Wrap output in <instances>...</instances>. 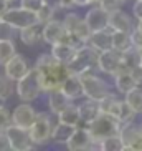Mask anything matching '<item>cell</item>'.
I'll return each instance as SVG.
<instances>
[{
    "label": "cell",
    "instance_id": "obj_32",
    "mask_svg": "<svg viewBox=\"0 0 142 151\" xmlns=\"http://www.w3.org/2000/svg\"><path fill=\"white\" fill-rule=\"evenodd\" d=\"M13 83H15V81L10 80L5 73H0V98L9 100V98L12 96V93L15 91Z\"/></svg>",
    "mask_w": 142,
    "mask_h": 151
},
{
    "label": "cell",
    "instance_id": "obj_46",
    "mask_svg": "<svg viewBox=\"0 0 142 151\" xmlns=\"http://www.w3.org/2000/svg\"><path fill=\"white\" fill-rule=\"evenodd\" d=\"M9 2H10V4H12V2H15V0H9Z\"/></svg>",
    "mask_w": 142,
    "mask_h": 151
},
{
    "label": "cell",
    "instance_id": "obj_18",
    "mask_svg": "<svg viewBox=\"0 0 142 151\" xmlns=\"http://www.w3.org/2000/svg\"><path fill=\"white\" fill-rule=\"evenodd\" d=\"M60 90H61L63 93L70 98L71 101H73V100H78V98H81V96H84L83 83H81L80 75H73V73H70V75L63 80Z\"/></svg>",
    "mask_w": 142,
    "mask_h": 151
},
{
    "label": "cell",
    "instance_id": "obj_12",
    "mask_svg": "<svg viewBox=\"0 0 142 151\" xmlns=\"http://www.w3.org/2000/svg\"><path fill=\"white\" fill-rule=\"evenodd\" d=\"M65 146L70 151H84V150H94L96 145L93 143V138L89 134L88 128H80L76 126L75 131L68 138V141L65 143Z\"/></svg>",
    "mask_w": 142,
    "mask_h": 151
},
{
    "label": "cell",
    "instance_id": "obj_20",
    "mask_svg": "<svg viewBox=\"0 0 142 151\" xmlns=\"http://www.w3.org/2000/svg\"><path fill=\"white\" fill-rule=\"evenodd\" d=\"M112 78H114L116 90H117V93H121V95H126L127 91H131L132 88H136V86H137V81L134 80L132 73H131L129 70L117 71V73H114V75H112Z\"/></svg>",
    "mask_w": 142,
    "mask_h": 151
},
{
    "label": "cell",
    "instance_id": "obj_15",
    "mask_svg": "<svg viewBox=\"0 0 142 151\" xmlns=\"http://www.w3.org/2000/svg\"><path fill=\"white\" fill-rule=\"evenodd\" d=\"M65 33H66V30L63 27V22H58V20L51 18L41 28V40L48 45H55L63 40Z\"/></svg>",
    "mask_w": 142,
    "mask_h": 151
},
{
    "label": "cell",
    "instance_id": "obj_26",
    "mask_svg": "<svg viewBox=\"0 0 142 151\" xmlns=\"http://www.w3.org/2000/svg\"><path fill=\"white\" fill-rule=\"evenodd\" d=\"M20 40L27 47H33L38 42L41 40V28L40 23H35V25H30V27H25L20 30Z\"/></svg>",
    "mask_w": 142,
    "mask_h": 151
},
{
    "label": "cell",
    "instance_id": "obj_17",
    "mask_svg": "<svg viewBox=\"0 0 142 151\" xmlns=\"http://www.w3.org/2000/svg\"><path fill=\"white\" fill-rule=\"evenodd\" d=\"M88 45H91L96 52H106L112 48V30L104 28V30L91 32L88 38Z\"/></svg>",
    "mask_w": 142,
    "mask_h": 151
},
{
    "label": "cell",
    "instance_id": "obj_8",
    "mask_svg": "<svg viewBox=\"0 0 142 151\" xmlns=\"http://www.w3.org/2000/svg\"><path fill=\"white\" fill-rule=\"evenodd\" d=\"M119 138L124 145L122 151H142V126H137L134 121L121 124Z\"/></svg>",
    "mask_w": 142,
    "mask_h": 151
},
{
    "label": "cell",
    "instance_id": "obj_6",
    "mask_svg": "<svg viewBox=\"0 0 142 151\" xmlns=\"http://www.w3.org/2000/svg\"><path fill=\"white\" fill-rule=\"evenodd\" d=\"M51 118H50L48 113H36L35 121L31 123V126L28 128V133L33 145H46V143L51 139Z\"/></svg>",
    "mask_w": 142,
    "mask_h": 151
},
{
    "label": "cell",
    "instance_id": "obj_31",
    "mask_svg": "<svg viewBox=\"0 0 142 151\" xmlns=\"http://www.w3.org/2000/svg\"><path fill=\"white\" fill-rule=\"evenodd\" d=\"M17 53L13 40H0V65L4 67L10 58Z\"/></svg>",
    "mask_w": 142,
    "mask_h": 151
},
{
    "label": "cell",
    "instance_id": "obj_14",
    "mask_svg": "<svg viewBox=\"0 0 142 151\" xmlns=\"http://www.w3.org/2000/svg\"><path fill=\"white\" fill-rule=\"evenodd\" d=\"M4 68H5V75L9 76L10 80H13V81L20 80V78L30 70L27 58L23 57V55H20V53H15L9 62L4 65Z\"/></svg>",
    "mask_w": 142,
    "mask_h": 151
},
{
    "label": "cell",
    "instance_id": "obj_28",
    "mask_svg": "<svg viewBox=\"0 0 142 151\" xmlns=\"http://www.w3.org/2000/svg\"><path fill=\"white\" fill-rule=\"evenodd\" d=\"M112 48L117 50V52H126V50L132 48L131 33L129 32L112 30Z\"/></svg>",
    "mask_w": 142,
    "mask_h": 151
},
{
    "label": "cell",
    "instance_id": "obj_39",
    "mask_svg": "<svg viewBox=\"0 0 142 151\" xmlns=\"http://www.w3.org/2000/svg\"><path fill=\"white\" fill-rule=\"evenodd\" d=\"M41 4L45 7H48V9L55 10L56 12L58 9H61V0H41Z\"/></svg>",
    "mask_w": 142,
    "mask_h": 151
},
{
    "label": "cell",
    "instance_id": "obj_43",
    "mask_svg": "<svg viewBox=\"0 0 142 151\" xmlns=\"http://www.w3.org/2000/svg\"><path fill=\"white\" fill-rule=\"evenodd\" d=\"M89 4H93V0H75V5H78V7H86Z\"/></svg>",
    "mask_w": 142,
    "mask_h": 151
},
{
    "label": "cell",
    "instance_id": "obj_10",
    "mask_svg": "<svg viewBox=\"0 0 142 151\" xmlns=\"http://www.w3.org/2000/svg\"><path fill=\"white\" fill-rule=\"evenodd\" d=\"M96 68L111 76L117 71H121L122 70V52H117L114 48L106 50V52H99Z\"/></svg>",
    "mask_w": 142,
    "mask_h": 151
},
{
    "label": "cell",
    "instance_id": "obj_38",
    "mask_svg": "<svg viewBox=\"0 0 142 151\" xmlns=\"http://www.w3.org/2000/svg\"><path fill=\"white\" fill-rule=\"evenodd\" d=\"M132 15L137 20H142V0H136V4L132 5Z\"/></svg>",
    "mask_w": 142,
    "mask_h": 151
},
{
    "label": "cell",
    "instance_id": "obj_34",
    "mask_svg": "<svg viewBox=\"0 0 142 151\" xmlns=\"http://www.w3.org/2000/svg\"><path fill=\"white\" fill-rule=\"evenodd\" d=\"M53 15H55V10L45 7V5H41L40 9L36 10V18H38V23H40V25H45L48 20H51Z\"/></svg>",
    "mask_w": 142,
    "mask_h": 151
},
{
    "label": "cell",
    "instance_id": "obj_2",
    "mask_svg": "<svg viewBox=\"0 0 142 151\" xmlns=\"http://www.w3.org/2000/svg\"><path fill=\"white\" fill-rule=\"evenodd\" d=\"M86 128H88L89 134L93 138V143L96 145V148H98V143H101L104 138L119 134L121 123L116 120L114 116L99 111V115L96 116V118H93L89 123H86Z\"/></svg>",
    "mask_w": 142,
    "mask_h": 151
},
{
    "label": "cell",
    "instance_id": "obj_42",
    "mask_svg": "<svg viewBox=\"0 0 142 151\" xmlns=\"http://www.w3.org/2000/svg\"><path fill=\"white\" fill-rule=\"evenodd\" d=\"M73 7H76L75 5V0H61V9H73Z\"/></svg>",
    "mask_w": 142,
    "mask_h": 151
},
{
    "label": "cell",
    "instance_id": "obj_35",
    "mask_svg": "<svg viewBox=\"0 0 142 151\" xmlns=\"http://www.w3.org/2000/svg\"><path fill=\"white\" fill-rule=\"evenodd\" d=\"M10 124H12V113L4 105V106H0V133H4Z\"/></svg>",
    "mask_w": 142,
    "mask_h": 151
},
{
    "label": "cell",
    "instance_id": "obj_30",
    "mask_svg": "<svg viewBox=\"0 0 142 151\" xmlns=\"http://www.w3.org/2000/svg\"><path fill=\"white\" fill-rule=\"evenodd\" d=\"M98 150L102 151H122L124 150V145L121 141L119 134H114V136L104 138L101 143H98Z\"/></svg>",
    "mask_w": 142,
    "mask_h": 151
},
{
    "label": "cell",
    "instance_id": "obj_21",
    "mask_svg": "<svg viewBox=\"0 0 142 151\" xmlns=\"http://www.w3.org/2000/svg\"><path fill=\"white\" fill-rule=\"evenodd\" d=\"M122 106H124V100H119L116 95H111V96L99 101V111L114 116L117 121H119V116L122 113Z\"/></svg>",
    "mask_w": 142,
    "mask_h": 151
},
{
    "label": "cell",
    "instance_id": "obj_36",
    "mask_svg": "<svg viewBox=\"0 0 142 151\" xmlns=\"http://www.w3.org/2000/svg\"><path fill=\"white\" fill-rule=\"evenodd\" d=\"M99 7H101L104 12L111 14L114 10H119L121 5H122V0H99Z\"/></svg>",
    "mask_w": 142,
    "mask_h": 151
},
{
    "label": "cell",
    "instance_id": "obj_44",
    "mask_svg": "<svg viewBox=\"0 0 142 151\" xmlns=\"http://www.w3.org/2000/svg\"><path fill=\"white\" fill-rule=\"evenodd\" d=\"M4 105H5V100L4 98H0V106H4Z\"/></svg>",
    "mask_w": 142,
    "mask_h": 151
},
{
    "label": "cell",
    "instance_id": "obj_5",
    "mask_svg": "<svg viewBox=\"0 0 142 151\" xmlns=\"http://www.w3.org/2000/svg\"><path fill=\"white\" fill-rule=\"evenodd\" d=\"M81 83H83V91H84L86 98H91V100H96V101H101L104 98L114 95L112 88L109 86L106 80L99 78L96 73L93 71H86L83 75H80Z\"/></svg>",
    "mask_w": 142,
    "mask_h": 151
},
{
    "label": "cell",
    "instance_id": "obj_37",
    "mask_svg": "<svg viewBox=\"0 0 142 151\" xmlns=\"http://www.w3.org/2000/svg\"><path fill=\"white\" fill-rule=\"evenodd\" d=\"M41 5H43L41 0H20V7L28 9V10H33V12H36Z\"/></svg>",
    "mask_w": 142,
    "mask_h": 151
},
{
    "label": "cell",
    "instance_id": "obj_11",
    "mask_svg": "<svg viewBox=\"0 0 142 151\" xmlns=\"http://www.w3.org/2000/svg\"><path fill=\"white\" fill-rule=\"evenodd\" d=\"M63 27H65V30H66L68 33L78 37L83 43H88V38H89V35H91V30H89V27L86 25L84 18H81L78 14L70 12V14L65 15Z\"/></svg>",
    "mask_w": 142,
    "mask_h": 151
},
{
    "label": "cell",
    "instance_id": "obj_16",
    "mask_svg": "<svg viewBox=\"0 0 142 151\" xmlns=\"http://www.w3.org/2000/svg\"><path fill=\"white\" fill-rule=\"evenodd\" d=\"M84 22L91 32L104 30V28H109V14L104 12L98 5V7H93V9L88 10V14L84 17Z\"/></svg>",
    "mask_w": 142,
    "mask_h": 151
},
{
    "label": "cell",
    "instance_id": "obj_19",
    "mask_svg": "<svg viewBox=\"0 0 142 151\" xmlns=\"http://www.w3.org/2000/svg\"><path fill=\"white\" fill-rule=\"evenodd\" d=\"M109 28L111 30H119V32H131L134 30L132 18L126 14L124 10H114L109 14Z\"/></svg>",
    "mask_w": 142,
    "mask_h": 151
},
{
    "label": "cell",
    "instance_id": "obj_24",
    "mask_svg": "<svg viewBox=\"0 0 142 151\" xmlns=\"http://www.w3.org/2000/svg\"><path fill=\"white\" fill-rule=\"evenodd\" d=\"M75 50H76V47L66 43V42H58V43L51 45V52L50 53L53 55V58L58 60V62L68 63L70 58L73 57V53H75Z\"/></svg>",
    "mask_w": 142,
    "mask_h": 151
},
{
    "label": "cell",
    "instance_id": "obj_4",
    "mask_svg": "<svg viewBox=\"0 0 142 151\" xmlns=\"http://www.w3.org/2000/svg\"><path fill=\"white\" fill-rule=\"evenodd\" d=\"M15 83H17L15 85V93H17V96L20 98L22 101L31 103L43 93V91H41V83H40V73H38V70H36L35 67L30 68V70H28L20 80L15 81Z\"/></svg>",
    "mask_w": 142,
    "mask_h": 151
},
{
    "label": "cell",
    "instance_id": "obj_29",
    "mask_svg": "<svg viewBox=\"0 0 142 151\" xmlns=\"http://www.w3.org/2000/svg\"><path fill=\"white\" fill-rule=\"evenodd\" d=\"M124 101L127 103V106L136 113V115H141L142 113V90L141 88H132L131 91L124 95Z\"/></svg>",
    "mask_w": 142,
    "mask_h": 151
},
{
    "label": "cell",
    "instance_id": "obj_40",
    "mask_svg": "<svg viewBox=\"0 0 142 151\" xmlns=\"http://www.w3.org/2000/svg\"><path fill=\"white\" fill-rule=\"evenodd\" d=\"M9 150H10V143L4 131V133H0V151H9Z\"/></svg>",
    "mask_w": 142,
    "mask_h": 151
},
{
    "label": "cell",
    "instance_id": "obj_9",
    "mask_svg": "<svg viewBox=\"0 0 142 151\" xmlns=\"http://www.w3.org/2000/svg\"><path fill=\"white\" fill-rule=\"evenodd\" d=\"M5 134H7V138H9L10 150H13V151H30V150L35 148L27 128H22V126H17V124H10L9 128L5 129Z\"/></svg>",
    "mask_w": 142,
    "mask_h": 151
},
{
    "label": "cell",
    "instance_id": "obj_13",
    "mask_svg": "<svg viewBox=\"0 0 142 151\" xmlns=\"http://www.w3.org/2000/svg\"><path fill=\"white\" fill-rule=\"evenodd\" d=\"M35 118H36L35 108L28 105L27 101L15 106V110L12 111V124H17V126H22V128H27V129L31 126Z\"/></svg>",
    "mask_w": 142,
    "mask_h": 151
},
{
    "label": "cell",
    "instance_id": "obj_33",
    "mask_svg": "<svg viewBox=\"0 0 142 151\" xmlns=\"http://www.w3.org/2000/svg\"><path fill=\"white\" fill-rule=\"evenodd\" d=\"M13 33H15V28L5 18H0V40H12Z\"/></svg>",
    "mask_w": 142,
    "mask_h": 151
},
{
    "label": "cell",
    "instance_id": "obj_3",
    "mask_svg": "<svg viewBox=\"0 0 142 151\" xmlns=\"http://www.w3.org/2000/svg\"><path fill=\"white\" fill-rule=\"evenodd\" d=\"M98 53L99 52H96L91 45L83 43L75 50L73 57L66 63L68 71L73 75H83L86 71H93V68H96V63H98Z\"/></svg>",
    "mask_w": 142,
    "mask_h": 151
},
{
    "label": "cell",
    "instance_id": "obj_27",
    "mask_svg": "<svg viewBox=\"0 0 142 151\" xmlns=\"http://www.w3.org/2000/svg\"><path fill=\"white\" fill-rule=\"evenodd\" d=\"M76 126H70V124H65V123H60L58 121L51 128V141L58 143V145H65L68 141V138L71 136V133L75 131Z\"/></svg>",
    "mask_w": 142,
    "mask_h": 151
},
{
    "label": "cell",
    "instance_id": "obj_25",
    "mask_svg": "<svg viewBox=\"0 0 142 151\" xmlns=\"http://www.w3.org/2000/svg\"><path fill=\"white\" fill-rule=\"evenodd\" d=\"M56 116H58V121H60V123L70 124V126H78V124H80V121H81L78 106H76V105H73V103L66 105V106L63 108V110L60 111Z\"/></svg>",
    "mask_w": 142,
    "mask_h": 151
},
{
    "label": "cell",
    "instance_id": "obj_22",
    "mask_svg": "<svg viewBox=\"0 0 142 151\" xmlns=\"http://www.w3.org/2000/svg\"><path fill=\"white\" fill-rule=\"evenodd\" d=\"M76 106H78L80 118L83 123H89L93 118H96L99 115V101H96V100L88 98V100H84L83 103L76 105Z\"/></svg>",
    "mask_w": 142,
    "mask_h": 151
},
{
    "label": "cell",
    "instance_id": "obj_1",
    "mask_svg": "<svg viewBox=\"0 0 142 151\" xmlns=\"http://www.w3.org/2000/svg\"><path fill=\"white\" fill-rule=\"evenodd\" d=\"M35 68L40 73V83H41V91L43 93H50L53 90H58L61 86L63 80L70 75L66 63L55 60L51 53L40 55L35 63Z\"/></svg>",
    "mask_w": 142,
    "mask_h": 151
},
{
    "label": "cell",
    "instance_id": "obj_23",
    "mask_svg": "<svg viewBox=\"0 0 142 151\" xmlns=\"http://www.w3.org/2000/svg\"><path fill=\"white\" fill-rule=\"evenodd\" d=\"M70 103H71V100L63 93L60 88L53 90V91L48 93V108L53 115H58V113L66 106V105H70Z\"/></svg>",
    "mask_w": 142,
    "mask_h": 151
},
{
    "label": "cell",
    "instance_id": "obj_47",
    "mask_svg": "<svg viewBox=\"0 0 142 151\" xmlns=\"http://www.w3.org/2000/svg\"><path fill=\"white\" fill-rule=\"evenodd\" d=\"M122 2H126V0H122Z\"/></svg>",
    "mask_w": 142,
    "mask_h": 151
},
{
    "label": "cell",
    "instance_id": "obj_7",
    "mask_svg": "<svg viewBox=\"0 0 142 151\" xmlns=\"http://www.w3.org/2000/svg\"><path fill=\"white\" fill-rule=\"evenodd\" d=\"M7 22L15 28V30H22L25 27H30V25H35L38 23V18H36V12L28 9H23V7H13V9H9L4 14V17Z\"/></svg>",
    "mask_w": 142,
    "mask_h": 151
},
{
    "label": "cell",
    "instance_id": "obj_41",
    "mask_svg": "<svg viewBox=\"0 0 142 151\" xmlns=\"http://www.w3.org/2000/svg\"><path fill=\"white\" fill-rule=\"evenodd\" d=\"M10 9V2L9 0H0V18L4 17V14Z\"/></svg>",
    "mask_w": 142,
    "mask_h": 151
},
{
    "label": "cell",
    "instance_id": "obj_45",
    "mask_svg": "<svg viewBox=\"0 0 142 151\" xmlns=\"http://www.w3.org/2000/svg\"><path fill=\"white\" fill-rule=\"evenodd\" d=\"M139 67H141V68H142V58H141V62H139Z\"/></svg>",
    "mask_w": 142,
    "mask_h": 151
}]
</instances>
